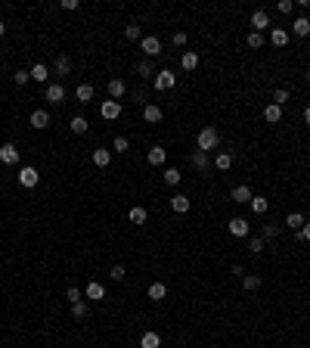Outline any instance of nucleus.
Returning a JSON list of instances; mask_svg holds the SVG:
<instances>
[{
    "instance_id": "f3484780",
    "label": "nucleus",
    "mask_w": 310,
    "mask_h": 348,
    "mask_svg": "<svg viewBox=\"0 0 310 348\" xmlns=\"http://www.w3.org/2000/svg\"><path fill=\"white\" fill-rule=\"evenodd\" d=\"M264 121H267V124H279V121H282V106L270 103V106L264 109Z\"/></svg>"
},
{
    "instance_id": "8fccbe9b",
    "label": "nucleus",
    "mask_w": 310,
    "mask_h": 348,
    "mask_svg": "<svg viewBox=\"0 0 310 348\" xmlns=\"http://www.w3.org/2000/svg\"><path fill=\"white\" fill-rule=\"evenodd\" d=\"M81 4H78V0H62V10H78Z\"/></svg>"
},
{
    "instance_id": "a19ab883",
    "label": "nucleus",
    "mask_w": 310,
    "mask_h": 348,
    "mask_svg": "<svg viewBox=\"0 0 310 348\" xmlns=\"http://www.w3.org/2000/svg\"><path fill=\"white\" fill-rule=\"evenodd\" d=\"M112 150L115 153H127V150H131V140H127V137H115L112 140Z\"/></svg>"
},
{
    "instance_id": "a211bd4d",
    "label": "nucleus",
    "mask_w": 310,
    "mask_h": 348,
    "mask_svg": "<svg viewBox=\"0 0 310 348\" xmlns=\"http://www.w3.org/2000/svg\"><path fill=\"white\" fill-rule=\"evenodd\" d=\"M189 205H192V202H189V199H186L183 193L171 196V212H177V215H186V212H189Z\"/></svg>"
},
{
    "instance_id": "864d4df0",
    "label": "nucleus",
    "mask_w": 310,
    "mask_h": 348,
    "mask_svg": "<svg viewBox=\"0 0 310 348\" xmlns=\"http://www.w3.org/2000/svg\"><path fill=\"white\" fill-rule=\"evenodd\" d=\"M7 34V25H4V16H0V38H4Z\"/></svg>"
},
{
    "instance_id": "423d86ee",
    "label": "nucleus",
    "mask_w": 310,
    "mask_h": 348,
    "mask_svg": "<svg viewBox=\"0 0 310 348\" xmlns=\"http://www.w3.org/2000/svg\"><path fill=\"white\" fill-rule=\"evenodd\" d=\"M19 150H16V146L13 143H4V146H0V162H4V165H10V168H13V165H19Z\"/></svg>"
},
{
    "instance_id": "2eb2a0df",
    "label": "nucleus",
    "mask_w": 310,
    "mask_h": 348,
    "mask_svg": "<svg viewBox=\"0 0 310 348\" xmlns=\"http://www.w3.org/2000/svg\"><path fill=\"white\" fill-rule=\"evenodd\" d=\"M146 162H149V165H155V168H158V165H165V162H168L165 146H152V150L146 153Z\"/></svg>"
},
{
    "instance_id": "c85d7f7f",
    "label": "nucleus",
    "mask_w": 310,
    "mask_h": 348,
    "mask_svg": "<svg viewBox=\"0 0 310 348\" xmlns=\"http://www.w3.org/2000/svg\"><path fill=\"white\" fill-rule=\"evenodd\" d=\"M68 72H71V56L59 53V56H56V75H68Z\"/></svg>"
},
{
    "instance_id": "37998d69",
    "label": "nucleus",
    "mask_w": 310,
    "mask_h": 348,
    "mask_svg": "<svg viewBox=\"0 0 310 348\" xmlns=\"http://www.w3.org/2000/svg\"><path fill=\"white\" fill-rule=\"evenodd\" d=\"M71 317H78V320L87 317V305H84V302H75V305H71Z\"/></svg>"
},
{
    "instance_id": "ddd939ff",
    "label": "nucleus",
    "mask_w": 310,
    "mask_h": 348,
    "mask_svg": "<svg viewBox=\"0 0 310 348\" xmlns=\"http://www.w3.org/2000/svg\"><path fill=\"white\" fill-rule=\"evenodd\" d=\"M264 28H270V16H267L264 10H254V13H251V31L261 34Z\"/></svg>"
},
{
    "instance_id": "5701e85b",
    "label": "nucleus",
    "mask_w": 310,
    "mask_h": 348,
    "mask_svg": "<svg viewBox=\"0 0 310 348\" xmlns=\"http://www.w3.org/2000/svg\"><path fill=\"white\" fill-rule=\"evenodd\" d=\"M127 218H131V224H146L149 221V212H146L143 205H134L131 212H127Z\"/></svg>"
},
{
    "instance_id": "9d476101",
    "label": "nucleus",
    "mask_w": 310,
    "mask_h": 348,
    "mask_svg": "<svg viewBox=\"0 0 310 348\" xmlns=\"http://www.w3.org/2000/svg\"><path fill=\"white\" fill-rule=\"evenodd\" d=\"M248 221H245V218H230V236H239V240H245V236H248Z\"/></svg>"
},
{
    "instance_id": "a18cd8bd",
    "label": "nucleus",
    "mask_w": 310,
    "mask_h": 348,
    "mask_svg": "<svg viewBox=\"0 0 310 348\" xmlns=\"http://www.w3.org/2000/svg\"><path fill=\"white\" fill-rule=\"evenodd\" d=\"M65 299H68L71 305H75V302H84V296H81V289H78V286H71V289L65 292Z\"/></svg>"
},
{
    "instance_id": "bb28decb",
    "label": "nucleus",
    "mask_w": 310,
    "mask_h": 348,
    "mask_svg": "<svg viewBox=\"0 0 310 348\" xmlns=\"http://www.w3.org/2000/svg\"><path fill=\"white\" fill-rule=\"evenodd\" d=\"M47 78H50V68H47L44 62L31 65V81H41V84H47Z\"/></svg>"
},
{
    "instance_id": "393cba45",
    "label": "nucleus",
    "mask_w": 310,
    "mask_h": 348,
    "mask_svg": "<svg viewBox=\"0 0 310 348\" xmlns=\"http://www.w3.org/2000/svg\"><path fill=\"white\" fill-rule=\"evenodd\" d=\"M93 165L96 168H109V165H112V153L109 150H93Z\"/></svg>"
},
{
    "instance_id": "4468645a",
    "label": "nucleus",
    "mask_w": 310,
    "mask_h": 348,
    "mask_svg": "<svg viewBox=\"0 0 310 348\" xmlns=\"http://www.w3.org/2000/svg\"><path fill=\"white\" fill-rule=\"evenodd\" d=\"M143 118L149 121V124H158L161 118H165V112H161V109H158L155 103H146V106H143Z\"/></svg>"
},
{
    "instance_id": "09e8293b",
    "label": "nucleus",
    "mask_w": 310,
    "mask_h": 348,
    "mask_svg": "<svg viewBox=\"0 0 310 348\" xmlns=\"http://www.w3.org/2000/svg\"><path fill=\"white\" fill-rule=\"evenodd\" d=\"M295 236H298V240H301V243H304V240L310 243V221H307V224H304V227H301V230H298Z\"/></svg>"
},
{
    "instance_id": "39448f33",
    "label": "nucleus",
    "mask_w": 310,
    "mask_h": 348,
    "mask_svg": "<svg viewBox=\"0 0 310 348\" xmlns=\"http://www.w3.org/2000/svg\"><path fill=\"white\" fill-rule=\"evenodd\" d=\"M251 199H254V193H251V187H245V184L233 187V193H230V202H236V205H245V202H251Z\"/></svg>"
},
{
    "instance_id": "72a5a7b5",
    "label": "nucleus",
    "mask_w": 310,
    "mask_h": 348,
    "mask_svg": "<svg viewBox=\"0 0 310 348\" xmlns=\"http://www.w3.org/2000/svg\"><path fill=\"white\" fill-rule=\"evenodd\" d=\"M137 75H140V78H155V68H152V62H149V59L137 62Z\"/></svg>"
},
{
    "instance_id": "3c124183",
    "label": "nucleus",
    "mask_w": 310,
    "mask_h": 348,
    "mask_svg": "<svg viewBox=\"0 0 310 348\" xmlns=\"http://www.w3.org/2000/svg\"><path fill=\"white\" fill-rule=\"evenodd\" d=\"M143 97H146L143 90H131V100H134V103H143Z\"/></svg>"
},
{
    "instance_id": "20e7f679",
    "label": "nucleus",
    "mask_w": 310,
    "mask_h": 348,
    "mask_svg": "<svg viewBox=\"0 0 310 348\" xmlns=\"http://www.w3.org/2000/svg\"><path fill=\"white\" fill-rule=\"evenodd\" d=\"M174 84H177V75H174L171 68L155 72V90H174Z\"/></svg>"
},
{
    "instance_id": "49530a36",
    "label": "nucleus",
    "mask_w": 310,
    "mask_h": 348,
    "mask_svg": "<svg viewBox=\"0 0 310 348\" xmlns=\"http://www.w3.org/2000/svg\"><path fill=\"white\" fill-rule=\"evenodd\" d=\"M109 277H112V280H124V277H127L124 264H115V267H112V273H109Z\"/></svg>"
},
{
    "instance_id": "4c0bfd02",
    "label": "nucleus",
    "mask_w": 310,
    "mask_h": 348,
    "mask_svg": "<svg viewBox=\"0 0 310 348\" xmlns=\"http://www.w3.org/2000/svg\"><path fill=\"white\" fill-rule=\"evenodd\" d=\"M279 236V224H264V230H261V240L267 243V240H276Z\"/></svg>"
},
{
    "instance_id": "7c9ffc66",
    "label": "nucleus",
    "mask_w": 310,
    "mask_h": 348,
    "mask_svg": "<svg viewBox=\"0 0 310 348\" xmlns=\"http://www.w3.org/2000/svg\"><path fill=\"white\" fill-rule=\"evenodd\" d=\"M248 205H251V212H254V215H267V208H270V202H267L264 196H254Z\"/></svg>"
},
{
    "instance_id": "c756f323",
    "label": "nucleus",
    "mask_w": 310,
    "mask_h": 348,
    "mask_svg": "<svg viewBox=\"0 0 310 348\" xmlns=\"http://www.w3.org/2000/svg\"><path fill=\"white\" fill-rule=\"evenodd\" d=\"M270 41L276 44V47H285V44H288V31H285V28H273V31H270Z\"/></svg>"
},
{
    "instance_id": "6ab92c4d",
    "label": "nucleus",
    "mask_w": 310,
    "mask_h": 348,
    "mask_svg": "<svg viewBox=\"0 0 310 348\" xmlns=\"http://www.w3.org/2000/svg\"><path fill=\"white\" fill-rule=\"evenodd\" d=\"M75 97H78V103H81V106H87L90 100H93V84H87V81H84V84H78V87H75Z\"/></svg>"
},
{
    "instance_id": "a878e982",
    "label": "nucleus",
    "mask_w": 310,
    "mask_h": 348,
    "mask_svg": "<svg viewBox=\"0 0 310 348\" xmlns=\"http://www.w3.org/2000/svg\"><path fill=\"white\" fill-rule=\"evenodd\" d=\"M304 224H307V221H304V215H301V212H291V215L285 218V227H288V230H295V233H298Z\"/></svg>"
},
{
    "instance_id": "603ef678",
    "label": "nucleus",
    "mask_w": 310,
    "mask_h": 348,
    "mask_svg": "<svg viewBox=\"0 0 310 348\" xmlns=\"http://www.w3.org/2000/svg\"><path fill=\"white\" fill-rule=\"evenodd\" d=\"M230 273H233V277H239V280H242V277H245V270H242V267H239V264H233V270H230Z\"/></svg>"
},
{
    "instance_id": "f257e3e1",
    "label": "nucleus",
    "mask_w": 310,
    "mask_h": 348,
    "mask_svg": "<svg viewBox=\"0 0 310 348\" xmlns=\"http://www.w3.org/2000/svg\"><path fill=\"white\" fill-rule=\"evenodd\" d=\"M221 143V134H217V127L214 124H205L202 131H198V137H195V150H214V146Z\"/></svg>"
},
{
    "instance_id": "6e6d98bb",
    "label": "nucleus",
    "mask_w": 310,
    "mask_h": 348,
    "mask_svg": "<svg viewBox=\"0 0 310 348\" xmlns=\"http://www.w3.org/2000/svg\"><path fill=\"white\" fill-rule=\"evenodd\" d=\"M307 81H310V68H307Z\"/></svg>"
},
{
    "instance_id": "dca6fc26",
    "label": "nucleus",
    "mask_w": 310,
    "mask_h": 348,
    "mask_svg": "<svg viewBox=\"0 0 310 348\" xmlns=\"http://www.w3.org/2000/svg\"><path fill=\"white\" fill-rule=\"evenodd\" d=\"M84 299H93V302H102L106 299V286L102 283H87V289H84Z\"/></svg>"
},
{
    "instance_id": "473e14b6",
    "label": "nucleus",
    "mask_w": 310,
    "mask_h": 348,
    "mask_svg": "<svg viewBox=\"0 0 310 348\" xmlns=\"http://www.w3.org/2000/svg\"><path fill=\"white\" fill-rule=\"evenodd\" d=\"M68 127H71L75 134H87V127H90V124H87V118H84V115H75V118L68 121Z\"/></svg>"
},
{
    "instance_id": "cd10ccee",
    "label": "nucleus",
    "mask_w": 310,
    "mask_h": 348,
    "mask_svg": "<svg viewBox=\"0 0 310 348\" xmlns=\"http://www.w3.org/2000/svg\"><path fill=\"white\" fill-rule=\"evenodd\" d=\"M140 348H161V336L158 333H143L140 336Z\"/></svg>"
},
{
    "instance_id": "6e6552de",
    "label": "nucleus",
    "mask_w": 310,
    "mask_h": 348,
    "mask_svg": "<svg viewBox=\"0 0 310 348\" xmlns=\"http://www.w3.org/2000/svg\"><path fill=\"white\" fill-rule=\"evenodd\" d=\"M189 162H192V168H195V171H202V174L208 171V165H211V159H208L205 150H192V153H189Z\"/></svg>"
},
{
    "instance_id": "f8f14e48",
    "label": "nucleus",
    "mask_w": 310,
    "mask_h": 348,
    "mask_svg": "<svg viewBox=\"0 0 310 348\" xmlns=\"http://www.w3.org/2000/svg\"><path fill=\"white\" fill-rule=\"evenodd\" d=\"M106 90H109V100H118V103H121V97L127 94V84H124L121 78H112V81L106 84Z\"/></svg>"
},
{
    "instance_id": "4be33fe9",
    "label": "nucleus",
    "mask_w": 310,
    "mask_h": 348,
    "mask_svg": "<svg viewBox=\"0 0 310 348\" xmlns=\"http://www.w3.org/2000/svg\"><path fill=\"white\" fill-rule=\"evenodd\" d=\"M230 165H233V153L224 150V153L214 156V168H217V171H230Z\"/></svg>"
},
{
    "instance_id": "412c9836",
    "label": "nucleus",
    "mask_w": 310,
    "mask_h": 348,
    "mask_svg": "<svg viewBox=\"0 0 310 348\" xmlns=\"http://www.w3.org/2000/svg\"><path fill=\"white\" fill-rule=\"evenodd\" d=\"M180 68H183V72H192V68H198V53L186 50L183 56H180Z\"/></svg>"
},
{
    "instance_id": "f03ea898",
    "label": "nucleus",
    "mask_w": 310,
    "mask_h": 348,
    "mask_svg": "<svg viewBox=\"0 0 310 348\" xmlns=\"http://www.w3.org/2000/svg\"><path fill=\"white\" fill-rule=\"evenodd\" d=\"M19 184L28 187V190L38 187V184H41V171L34 168V165H22V168H19Z\"/></svg>"
},
{
    "instance_id": "0eeeda50",
    "label": "nucleus",
    "mask_w": 310,
    "mask_h": 348,
    "mask_svg": "<svg viewBox=\"0 0 310 348\" xmlns=\"http://www.w3.org/2000/svg\"><path fill=\"white\" fill-rule=\"evenodd\" d=\"M44 97H47V103H53V106H59V103H65V87H62V84H47V90H44Z\"/></svg>"
},
{
    "instance_id": "ea45409f",
    "label": "nucleus",
    "mask_w": 310,
    "mask_h": 348,
    "mask_svg": "<svg viewBox=\"0 0 310 348\" xmlns=\"http://www.w3.org/2000/svg\"><path fill=\"white\" fill-rule=\"evenodd\" d=\"M171 44H174L177 50H180V47H186V44H189V34H186V31H174V38H171Z\"/></svg>"
},
{
    "instance_id": "58836bf2",
    "label": "nucleus",
    "mask_w": 310,
    "mask_h": 348,
    "mask_svg": "<svg viewBox=\"0 0 310 348\" xmlns=\"http://www.w3.org/2000/svg\"><path fill=\"white\" fill-rule=\"evenodd\" d=\"M245 44H248L251 50H261V47H264V34H258V31H251V34H248V38H245Z\"/></svg>"
},
{
    "instance_id": "1a4fd4ad",
    "label": "nucleus",
    "mask_w": 310,
    "mask_h": 348,
    "mask_svg": "<svg viewBox=\"0 0 310 348\" xmlns=\"http://www.w3.org/2000/svg\"><path fill=\"white\" fill-rule=\"evenodd\" d=\"M31 127H34V131H44V127L50 124V112H47V109H31Z\"/></svg>"
},
{
    "instance_id": "aec40b11",
    "label": "nucleus",
    "mask_w": 310,
    "mask_h": 348,
    "mask_svg": "<svg viewBox=\"0 0 310 348\" xmlns=\"http://www.w3.org/2000/svg\"><path fill=\"white\" fill-rule=\"evenodd\" d=\"M291 34H298V38H307L310 34V19L307 16H298V19L291 22Z\"/></svg>"
},
{
    "instance_id": "2f4dec72",
    "label": "nucleus",
    "mask_w": 310,
    "mask_h": 348,
    "mask_svg": "<svg viewBox=\"0 0 310 348\" xmlns=\"http://www.w3.org/2000/svg\"><path fill=\"white\" fill-rule=\"evenodd\" d=\"M242 286H245L248 292H258V289H261V277H258V273H245V277H242Z\"/></svg>"
},
{
    "instance_id": "5fc2aeb1",
    "label": "nucleus",
    "mask_w": 310,
    "mask_h": 348,
    "mask_svg": "<svg viewBox=\"0 0 310 348\" xmlns=\"http://www.w3.org/2000/svg\"><path fill=\"white\" fill-rule=\"evenodd\" d=\"M304 121H307V124H310V106H307V109H304Z\"/></svg>"
},
{
    "instance_id": "9b49d317",
    "label": "nucleus",
    "mask_w": 310,
    "mask_h": 348,
    "mask_svg": "<svg viewBox=\"0 0 310 348\" xmlns=\"http://www.w3.org/2000/svg\"><path fill=\"white\" fill-rule=\"evenodd\" d=\"M140 50L146 53V56H161V53H165L158 38H143V41H140Z\"/></svg>"
},
{
    "instance_id": "e433bc0d",
    "label": "nucleus",
    "mask_w": 310,
    "mask_h": 348,
    "mask_svg": "<svg viewBox=\"0 0 310 348\" xmlns=\"http://www.w3.org/2000/svg\"><path fill=\"white\" fill-rule=\"evenodd\" d=\"M124 38H127V41H143L140 25H134V22H131V25H124Z\"/></svg>"
},
{
    "instance_id": "b1692460",
    "label": "nucleus",
    "mask_w": 310,
    "mask_h": 348,
    "mask_svg": "<svg viewBox=\"0 0 310 348\" xmlns=\"http://www.w3.org/2000/svg\"><path fill=\"white\" fill-rule=\"evenodd\" d=\"M146 296H149L152 302H161V299L168 296V286H165V283H152L149 289H146Z\"/></svg>"
},
{
    "instance_id": "c9c22d12",
    "label": "nucleus",
    "mask_w": 310,
    "mask_h": 348,
    "mask_svg": "<svg viewBox=\"0 0 310 348\" xmlns=\"http://www.w3.org/2000/svg\"><path fill=\"white\" fill-rule=\"evenodd\" d=\"M180 177H183V174H180V168H165V184H168V187H177Z\"/></svg>"
},
{
    "instance_id": "c03bdc74",
    "label": "nucleus",
    "mask_w": 310,
    "mask_h": 348,
    "mask_svg": "<svg viewBox=\"0 0 310 348\" xmlns=\"http://www.w3.org/2000/svg\"><path fill=\"white\" fill-rule=\"evenodd\" d=\"M273 103H276V106H285V103H288V90H285V87H279L276 94H273Z\"/></svg>"
},
{
    "instance_id": "7ed1b4c3",
    "label": "nucleus",
    "mask_w": 310,
    "mask_h": 348,
    "mask_svg": "<svg viewBox=\"0 0 310 348\" xmlns=\"http://www.w3.org/2000/svg\"><path fill=\"white\" fill-rule=\"evenodd\" d=\"M121 112H124V106H121L118 100H102V106H99V115H102L106 121L121 118Z\"/></svg>"
},
{
    "instance_id": "f704fd0d",
    "label": "nucleus",
    "mask_w": 310,
    "mask_h": 348,
    "mask_svg": "<svg viewBox=\"0 0 310 348\" xmlns=\"http://www.w3.org/2000/svg\"><path fill=\"white\" fill-rule=\"evenodd\" d=\"M13 81L19 84V87H25V84L31 81V68H16V72H13Z\"/></svg>"
},
{
    "instance_id": "de8ad7c7",
    "label": "nucleus",
    "mask_w": 310,
    "mask_h": 348,
    "mask_svg": "<svg viewBox=\"0 0 310 348\" xmlns=\"http://www.w3.org/2000/svg\"><path fill=\"white\" fill-rule=\"evenodd\" d=\"M276 7H279V13H282V16H288L291 10H295V4H291V0H279Z\"/></svg>"
},
{
    "instance_id": "79ce46f5",
    "label": "nucleus",
    "mask_w": 310,
    "mask_h": 348,
    "mask_svg": "<svg viewBox=\"0 0 310 348\" xmlns=\"http://www.w3.org/2000/svg\"><path fill=\"white\" fill-rule=\"evenodd\" d=\"M248 252L251 255H261L264 252V240H261V236H251V240H248Z\"/></svg>"
}]
</instances>
